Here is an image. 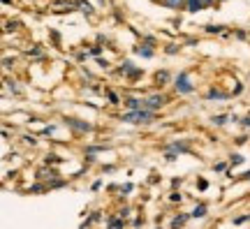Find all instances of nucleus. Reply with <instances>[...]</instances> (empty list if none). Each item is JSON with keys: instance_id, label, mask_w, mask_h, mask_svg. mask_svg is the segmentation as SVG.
<instances>
[{"instance_id": "obj_4", "label": "nucleus", "mask_w": 250, "mask_h": 229, "mask_svg": "<svg viewBox=\"0 0 250 229\" xmlns=\"http://www.w3.org/2000/svg\"><path fill=\"white\" fill-rule=\"evenodd\" d=\"M211 5V0H188V9L190 12H197V9H204Z\"/></svg>"}, {"instance_id": "obj_1", "label": "nucleus", "mask_w": 250, "mask_h": 229, "mask_svg": "<svg viewBox=\"0 0 250 229\" xmlns=\"http://www.w3.org/2000/svg\"><path fill=\"white\" fill-rule=\"evenodd\" d=\"M148 118H151V111H148V109H139V111L125 114L123 121H127V123H142V121H148Z\"/></svg>"}, {"instance_id": "obj_2", "label": "nucleus", "mask_w": 250, "mask_h": 229, "mask_svg": "<svg viewBox=\"0 0 250 229\" xmlns=\"http://www.w3.org/2000/svg\"><path fill=\"white\" fill-rule=\"evenodd\" d=\"M176 90H179V93H192V83L188 81V74H186V72L176 77Z\"/></svg>"}, {"instance_id": "obj_5", "label": "nucleus", "mask_w": 250, "mask_h": 229, "mask_svg": "<svg viewBox=\"0 0 250 229\" xmlns=\"http://www.w3.org/2000/svg\"><path fill=\"white\" fill-rule=\"evenodd\" d=\"M183 2H188V0H165V5H169V7H174V9H179Z\"/></svg>"}, {"instance_id": "obj_3", "label": "nucleus", "mask_w": 250, "mask_h": 229, "mask_svg": "<svg viewBox=\"0 0 250 229\" xmlns=\"http://www.w3.org/2000/svg\"><path fill=\"white\" fill-rule=\"evenodd\" d=\"M162 102H165L162 95H151L148 100H144V109H158V106H162Z\"/></svg>"}, {"instance_id": "obj_6", "label": "nucleus", "mask_w": 250, "mask_h": 229, "mask_svg": "<svg viewBox=\"0 0 250 229\" xmlns=\"http://www.w3.org/2000/svg\"><path fill=\"white\" fill-rule=\"evenodd\" d=\"M192 215H195V218H204V215H206V206H197L195 211H192Z\"/></svg>"}, {"instance_id": "obj_7", "label": "nucleus", "mask_w": 250, "mask_h": 229, "mask_svg": "<svg viewBox=\"0 0 250 229\" xmlns=\"http://www.w3.org/2000/svg\"><path fill=\"white\" fill-rule=\"evenodd\" d=\"M169 77H167V72H162V74H158V81H167Z\"/></svg>"}]
</instances>
